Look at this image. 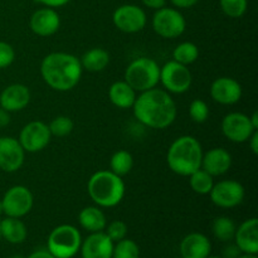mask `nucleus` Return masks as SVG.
<instances>
[{
	"mask_svg": "<svg viewBox=\"0 0 258 258\" xmlns=\"http://www.w3.org/2000/svg\"><path fill=\"white\" fill-rule=\"evenodd\" d=\"M30 98L32 95L27 86L23 83H13L0 93V107L8 112H18L29 105Z\"/></svg>",
	"mask_w": 258,
	"mask_h": 258,
	"instance_id": "obj_17",
	"label": "nucleus"
},
{
	"mask_svg": "<svg viewBox=\"0 0 258 258\" xmlns=\"http://www.w3.org/2000/svg\"><path fill=\"white\" fill-rule=\"evenodd\" d=\"M199 57L198 45L193 42H183L175 47L173 50V60L181 63L184 66H189L196 62Z\"/></svg>",
	"mask_w": 258,
	"mask_h": 258,
	"instance_id": "obj_29",
	"label": "nucleus"
},
{
	"mask_svg": "<svg viewBox=\"0 0 258 258\" xmlns=\"http://www.w3.org/2000/svg\"><path fill=\"white\" fill-rule=\"evenodd\" d=\"M244 196H246V191H244L243 185L239 181L232 180V179L214 183L209 193L211 201L213 202L214 206L224 209L238 207L243 202Z\"/></svg>",
	"mask_w": 258,
	"mask_h": 258,
	"instance_id": "obj_10",
	"label": "nucleus"
},
{
	"mask_svg": "<svg viewBox=\"0 0 258 258\" xmlns=\"http://www.w3.org/2000/svg\"><path fill=\"white\" fill-rule=\"evenodd\" d=\"M221 9L229 18H241L248 8V0H219Z\"/></svg>",
	"mask_w": 258,
	"mask_h": 258,
	"instance_id": "obj_32",
	"label": "nucleus"
},
{
	"mask_svg": "<svg viewBox=\"0 0 258 258\" xmlns=\"http://www.w3.org/2000/svg\"><path fill=\"white\" fill-rule=\"evenodd\" d=\"M52 134L43 121H32L22 128L18 141L25 153H38L49 145Z\"/></svg>",
	"mask_w": 258,
	"mask_h": 258,
	"instance_id": "obj_12",
	"label": "nucleus"
},
{
	"mask_svg": "<svg viewBox=\"0 0 258 258\" xmlns=\"http://www.w3.org/2000/svg\"><path fill=\"white\" fill-rule=\"evenodd\" d=\"M212 244L203 233L188 234L180 243V254L183 258H207L211 254Z\"/></svg>",
	"mask_w": 258,
	"mask_h": 258,
	"instance_id": "obj_21",
	"label": "nucleus"
},
{
	"mask_svg": "<svg viewBox=\"0 0 258 258\" xmlns=\"http://www.w3.org/2000/svg\"><path fill=\"white\" fill-rule=\"evenodd\" d=\"M241 83L232 77H219L211 86V97L224 106L236 105L242 98Z\"/></svg>",
	"mask_w": 258,
	"mask_h": 258,
	"instance_id": "obj_15",
	"label": "nucleus"
},
{
	"mask_svg": "<svg viewBox=\"0 0 258 258\" xmlns=\"http://www.w3.org/2000/svg\"><path fill=\"white\" fill-rule=\"evenodd\" d=\"M3 213L7 217L22 218L33 208L34 197L24 185H14L5 191L2 199Z\"/></svg>",
	"mask_w": 258,
	"mask_h": 258,
	"instance_id": "obj_9",
	"label": "nucleus"
},
{
	"mask_svg": "<svg viewBox=\"0 0 258 258\" xmlns=\"http://www.w3.org/2000/svg\"><path fill=\"white\" fill-rule=\"evenodd\" d=\"M28 258H55V257L53 256L48 249H38V251L30 253Z\"/></svg>",
	"mask_w": 258,
	"mask_h": 258,
	"instance_id": "obj_42",
	"label": "nucleus"
},
{
	"mask_svg": "<svg viewBox=\"0 0 258 258\" xmlns=\"http://www.w3.org/2000/svg\"><path fill=\"white\" fill-rule=\"evenodd\" d=\"M136 93L138 92L125 80L113 82L108 88V98H110L111 103L121 110L133 108L136 97H138Z\"/></svg>",
	"mask_w": 258,
	"mask_h": 258,
	"instance_id": "obj_22",
	"label": "nucleus"
},
{
	"mask_svg": "<svg viewBox=\"0 0 258 258\" xmlns=\"http://www.w3.org/2000/svg\"><path fill=\"white\" fill-rule=\"evenodd\" d=\"M78 222L83 229L90 233L102 232L107 226V219L102 209L97 206L86 207L78 214Z\"/></svg>",
	"mask_w": 258,
	"mask_h": 258,
	"instance_id": "obj_23",
	"label": "nucleus"
},
{
	"mask_svg": "<svg viewBox=\"0 0 258 258\" xmlns=\"http://www.w3.org/2000/svg\"><path fill=\"white\" fill-rule=\"evenodd\" d=\"M133 110L139 122L158 130L169 127L178 115L176 103L170 93L156 87L141 92L136 97Z\"/></svg>",
	"mask_w": 258,
	"mask_h": 258,
	"instance_id": "obj_1",
	"label": "nucleus"
},
{
	"mask_svg": "<svg viewBox=\"0 0 258 258\" xmlns=\"http://www.w3.org/2000/svg\"><path fill=\"white\" fill-rule=\"evenodd\" d=\"M2 224V238L13 244H19L27 239L28 231L24 222L20 221V218H14V217H5Z\"/></svg>",
	"mask_w": 258,
	"mask_h": 258,
	"instance_id": "obj_24",
	"label": "nucleus"
},
{
	"mask_svg": "<svg viewBox=\"0 0 258 258\" xmlns=\"http://www.w3.org/2000/svg\"><path fill=\"white\" fill-rule=\"evenodd\" d=\"M238 258H257L256 254H248V253H243L241 254Z\"/></svg>",
	"mask_w": 258,
	"mask_h": 258,
	"instance_id": "obj_44",
	"label": "nucleus"
},
{
	"mask_svg": "<svg viewBox=\"0 0 258 258\" xmlns=\"http://www.w3.org/2000/svg\"><path fill=\"white\" fill-rule=\"evenodd\" d=\"M221 128L229 141L236 144L247 143L256 128L252 126L249 116L242 112H231L222 120Z\"/></svg>",
	"mask_w": 258,
	"mask_h": 258,
	"instance_id": "obj_13",
	"label": "nucleus"
},
{
	"mask_svg": "<svg viewBox=\"0 0 258 258\" xmlns=\"http://www.w3.org/2000/svg\"><path fill=\"white\" fill-rule=\"evenodd\" d=\"M189 116L197 123L206 122L209 117L208 103L206 101L201 100V98L193 100L190 106H189Z\"/></svg>",
	"mask_w": 258,
	"mask_h": 258,
	"instance_id": "obj_33",
	"label": "nucleus"
},
{
	"mask_svg": "<svg viewBox=\"0 0 258 258\" xmlns=\"http://www.w3.org/2000/svg\"><path fill=\"white\" fill-rule=\"evenodd\" d=\"M160 82L166 92L181 95L189 91L193 82V76L188 66L175 60H169L160 67Z\"/></svg>",
	"mask_w": 258,
	"mask_h": 258,
	"instance_id": "obj_8",
	"label": "nucleus"
},
{
	"mask_svg": "<svg viewBox=\"0 0 258 258\" xmlns=\"http://www.w3.org/2000/svg\"><path fill=\"white\" fill-rule=\"evenodd\" d=\"M112 22L121 32L134 34L141 32L146 27L148 17L143 8L135 4H125L113 12Z\"/></svg>",
	"mask_w": 258,
	"mask_h": 258,
	"instance_id": "obj_11",
	"label": "nucleus"
},
{
	"mask_svg": "<svg viewBox=\"0 0 258 258\" xmlns=\"http://www.w3.org/2000/svg\"><path fill=\"white\" fill-rule=\"evenodd\" d=\"M134 158L127 150H118L111 156L110 170L118 176H125L133 170Z\"/></svg>",
	"mask_w": 258,
	"mask_h": 258,
	"instance_id": "obj_28",
	"label": "nucleus"
},
{
	"mask_svg": "<svg viewBox=\"0 0 258 258\" xmlns=\"http://www.w3.org/2000/svg\"><path fill=\"white\" fill-rule=\"evenodd\" d=\"M236 229V223L233 222V219L228 218V217H218L214 219L213 224H212L214 237L221 242L233 241Z\"/></svg>",
	"mask_w": 258,
	"mask_h": 258,
	"instance_id": "obj_26",
	"label": "nucleus"
},
{
	"mask_svg": "<svg viewBox=\"0 0 258 258\" xmlns=\"http://www.w3.org/2000/svg\"><path fill=\"white\" fill-rule=\"evenodd\" d=\"M106 228L107 229H106L105 233L110 237V239L113 243L126 238V234H127V224L123 221L111 222L108 226H106Z\"/></svg>",
	"mask_w": 258,
	"mask_h": 258,
	"instance_id": "obj_34",
	"label": "nucleus"
},
{
	"mask_svg": "<svg viewBox=\"0 0 258 258\" xmlns=\"http://www.w3.org/2000/svg\"><path fill=\"white\" fill-rule=\"evenodd\" d=\"M15 59V50L9 43L0 40V70L8 68Z\"/></svg>",
	"mask_w": 258,
	"mask_h": 258,
	"instance_id": "obj_35",
	"label": "nucleus"
},
{
	"mask_svg": "<svg viewBox=\"0 0 258 258\" xmlns=\"http://www.w3.org/2000/svg\"><path fill=\"white\" fill-rule=\"evenodd\" d=\"M113 244L105 232H95L81 243V256L82 258H112Z\"/></svg>",
	"mask_w": 258,
	"mask_h": 258,
	"instance_id": "obj_18",
	"label": "nucleus"
},
{
	"mask_svg": "<svg viewBox=\"0 0 258 258\" xmlns=\"http://www.w3.org/2000/svg\"><path fill=\"white\" fill-rule=\"evenodd\" d=\"M141 2H143V4L145 5V7L154 10H158L160 9V8L165 7L166 0H141Z\"/></svg>",
	"mask_w": 258,
	"mask_h": 258,
	"instance_id": "obj_39",
	"label": "nucleus"
},
{
	"mask_svg": "<svg viewBox=\"0 0 258 258\" xmlns=\"http://www.w3.org/2000/svg\"><path fill=\"white\" fill-rule=\"evenodd\" d=\"M249 120H251L252 126H253L256 130H258V113L257 112L252 113V116H249Z\"/></svg>",
	"mask_w": 258,
	"mask_h": 258,
	"instance_id": "obj_43",
	"label": "nucleus"
},
{
	"mask_svg": "<svg viewBox=\"0 0 258 258\" xmlns=\"http://www.w3.org/2000/svg\"><path fill=\"white\" fill-rule=\"evenodd\" d=\"M189 185L194 193L207 196V194L211 193L212 188H213L214 179L211 174H208L201 168L189 175Z\"/></svg>",
	"mask_w": 258,
	"mask_h": 258,
	"instance_id": "obj_27",
	"label": "nucleus"
},
{
	"mask_svg": "<svg viewBox=\"0 0 258 258\" xmlns=\"http://www.w3.org/2000/svg\"><path fill=\"white\" fill-rule=\"evenodd\" d=\"M171 4L179 9H188V8L194 7L199 0H170Z\"/></svg>",
	"mask_w": 258,
	"mask_h": 258,
	"instance_id": "obj_38",
	"label": "nucleus"
},
{
	"mask_svg": "<svg viewBox=\"0 0 258 258\" xmlns=\"http://www.w3.org/2000/svg\"><path fill=\"white\" fill-rule=\"evenodd\" d=\"M35 2L40 3L42 5L47 8H60V7H64L66 4L71 2V0H35Z\"/></svg>",
	"mask_w": 258,
	"mask_h": 258,
	"instance_id": "obj_37",
	"label": "nucleus"
},
{
	"mask_svg": "<svg viewBox=\"0 0 258 258\" xmlns=\"http://www.w3.org/2000/svg\"><path fill=\"white\" fill-rule=\"evenodd\" d=\"M241 253L242 252L239 251V248L236 246V243L228 244L223 251V258H238L241 256Z\"/></svg>",
	"mask_w": 258,
	"mask_h": 258,
	"instance_id": "obj_36",
	"label": "nucleus"
},
{
	"mask_svg": "<svg viewBox=\"0 0 258 258\" xmlns=\"http://www.w3.org/2000/svg\"><path fill=\"white\" fill-rule=\"evenodd\" d=\"M3 214V204H2V199H0V216Z\"/></svg>",
	"mask_w": 258,
	"mask_h": 258,
	"instance_id": "obj_45",
	"label": "nucleus"
},
{
	"mask_svg": "<svg viewBox=\"0 0 258 258\" xmlns=\"http://www.w3.org/2000/svg\"><path fill=\"white\" fill-rule=\"evenodd\" d=\"M83 70L88 72H101L110 63V53L103 48H91L81 58Z\"/></svg>",
	"mask_w": 258,
	"mask_h": 258,
	"instance_id": "obj_25",
	"label": "nucleus"
},
{
	"mask_svg": "<svg viewBox=\"0 0 258 258\" xmlns=\"http://www.w3.org/2000/svg\"><path fill=\"white\" fill-rule=\"evenodd\" d=\"M207 258H223V257H219V256H211V254H209L208 257Z\"/></svg>",
	"mask_w": 258,
	"mask_h": 258,
	"instance_id": "obj_46",
	"label": "nucleus"
},
{
	"mask_svg": "<svg viewBox=\"0 0 258 258\" xmlns=\"http://www.w3.org/2000/svg\"><path fill=\"white\" fill-rule=\"evenodd\" d=\"M10 258H23V257H20V256H13V257H10Z\"/></svg>",
	"mask_w": 258,
	"mask_h": 258,
	"instance_id": "obj_48",
	"label": "nucleus"
},
{
	"mask_svg": "<svg viewBox=\"0 0 258 258\" xmlns=\"http://www.w3.org/2000/svg\"><path fill=\"white\" fill-rule=\"evenodd\" d=\"M151 24L154 32L165 39L180 37L186 29L185 18L175 8L163 7L156 10Z\"/></svg>",
	"mask_w": 258,
	"mask_h": 258,
	"instance_id": "obj_7",
	"label": "nucleus"
},
{
	"mask_svg": "<svg viewBox=\"0 0 258 258\" xmlns=\"http://www.w3.org/2000/svg\"><path fill=\"white\" fill-rule=\"evenodd\" d=\"M81 243L80 231L71 224H62L50 232L47 248L55 258H72L80 251Z\"/></svg>",
	"mask_w": 258,
	"mask_h": 258,
	"instance_id": "obj_6",
	"label": "nucleus"
},
{
	"mask_svg": "<svg viewBox=\"0 0 258 258\" xmlns=\"http://www.w3.org/2000/svg\"><path fill=\"white\" fill-rule=\"evenodd\" d=\"M248 146L249 149H251L252 153L254 154V155H257L258 154V131L256 130L253 134L251 135V138L248 139Z\"/></svg>",
	"mask_w": 258,
	"mask_h": 258,
	"instance_id": "obj_40",
	"label": "nucleus"
},
{
	"mask_svg": "<svg viewBox=\"0 0 258 258\" xmlns=\"http://www.w3.org/2000/svg\"><path fill=\"white\" fill-rule=\"evenodd\" d=\"M125 81L136 92L155 88L160 82V66L153 58H138L126 68Z\"/></svg>",
	"mask_w": 258,
	"mask_h": 258,
	"instance_id": "obj_5",
	"label": "nucleus"
},
{
	"mask_svg": "<svg viewBox=\"0 0 258 258\" xmlns=\"http://www.w3.org/2000/svg\"><path fill=\"white\" fill-rule=\"evenodd\" d=\"M232 166V155L228 150L223 148H213L203 154L202 166L203 170L212 176L224 175Z\"/></svg>",
	"mask_w": 258,
	"mask_h": 258,
	"instance_id": "obj_19",
	"label": "nucleus"
},
{
	"mask_svg": "<svg viewBox=\"0 0 258 258\" xmlns=\"http://www.w3.org/2000/svg\"><path fill=\"white\" fill-rule=\"evenodd\" d=\"M25 151L18 139L12 136L0 138V169L7 173L18 171L24 164Z\"/></svg>",
	"mask_w": 258,
	"mask_h": 258,
	"instance_id": "obj_14",
	"label": "nucleus"
},
{
	"mask_svg": "<svg viewBox=\"0 0 258 258\" xmlns=\"http://www.w3.org/2000/svg\"><path fill=\"white\" fill-rule=\"evenodd\" d=\"M87 193L97 207L112 208L125 197V181L111 170H98L88 179Z\"/></svg>",
	"mask_w": 258,
	"mask_h": 258,
	"instance_id": "obj_4",
	"label": "nucleus"
},
{
	"mask_svg": "<svg viewBox=\"0 0 258 258\" xmlns=\"http://www.w3.org/2000/svg\"><path fill=\"white\" fill-rule=\"evenodd\" d=\"M48 127H49L52 136H55V138H64V136L70 135L72 133L73 127H75V123H73L72 118L68 117V116H57V117H54L50 121Z\"/></svg>",
	"mask_w": 258,
	"mask_h": 258,
	"instance_id": "obj_31",
	"label": "nucleus"
},
{
	"mask_svg": "<svg viewBox=\"0 0 258 258\" xmlns=\"http://www.w3.org/2000/svg\"><path fill=\"white\" fill-rule=\"evenodd\" d=\"M29 27L39 37H50L59 29L60 17L53 8H40L30 17Z\"/></svg>",
	"mask_w": 258,
	"mask_h": 258,
	"instance_id": "obj_16",
	"label": "nucleus"
},
{
	"mask_svg": "<svg viewBox=\"0 0 258 258\" xmlns=\"http://www.w3.org/2000/svg\"><path fill=\"white\" fill-rule=\"evenodd\" d=\"M112 258H140V248L135 241L123 238L113 244Z\"/></svg>",
	"mask_w": 258,
	"mask_h": 258,
	"instance_id": "obj_30",
	"label": "nucleus"
},
{
	"mask_svg": "<svg viewBox=\"0 0 258 258\" xmlns=\"http://www.w3.org/2000/svg\"><path fill=\"white\" fill-rule=\"evenodd\" d=\"M83 68L76 55L66 52H53L43 58L40 76L52 90L67 92L80 83Z\"/></svg>",
	"mask_w": 258,
	"mask_h": 258,
	"instance_id": "obj_2",
	"label": "nucleus"
},
{
	"mask_svg": "<svg viewBox=\"0 0 258 258\" xmlns=\"http://www.w3.org/2000/svg\"><path fill=\"white\" fill-rule=\"evenodd\" d=\"M203 148L198 139L184 135L171 143L166 154V163L173 173L180 176H189L201 169Z\"/></svg>",
	"mask_w": 258,
	"mask_h": 258,
	"instance_id": "obj_3",
	"label": "nucleus"
},
{
	"mask_svg": "<svg viewBox=\"0 0 258 258\" xmlns=\"http://www.w3.org/2000/svg\"><path fill=\"white\" fill-rule=\"evenodd\" d=\"M181 258H183V257H181Z\"/></svg>",
	"mask_w": 258,
	"mask_h": 258,
	"instance_id": "obj_49",
	"label": "nucleus"
},
{
	"mask_svg": "<svg viewBox=\"0 0 258 258\" xmlns=\"http://www.w3.org/2000/svg\"><path fill=\"white\" fill-rule=\"evenodd\" d=\"M234 242L242 253H258V219L249 218L244 221L234 234Z\"/></svg>",
	"mask_w": 258,
	"mask_h": 258,
	"instance_id": "obj_20",
	"label": "nucleus"
},
{
	"mask_svg": "<svg viewBox=\"0 0 258 258\" xmlns=\"http://www.w3.org/2000/svg\"><path fill=\"white\" fill-rule=\"evenodd\" d=\"M0 239H2V224H0Z\"/></svg>",
	"mask_w": 258,
	"mask_h": 258,
	"instance_id": "obj_47",
	"label": "nucleus"
},
{
	"mask_svg": "<svg viewBox=\"0 0 258 258\" xmlns=\"http://www.w3.org/2000/svg\"><path fill=\"white\" fill-rule=\"evenodd\" d=\"M10 123V112L0 107V128L5 127Z\"/></svg>",
	"mask_w": 258,
	"mask_h": 258,
	"instance_id": "obj_41",
	"label": "nucleus"
}]
</instances>
